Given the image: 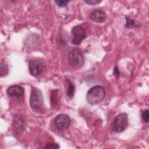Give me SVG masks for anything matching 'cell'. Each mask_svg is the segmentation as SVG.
Listing matches in <instances>:
<instances>
[{
	"label": "cell",
	"instance_id": "6da1fadb",
	"mask_svg": "<svg viewBox=\"0 0 149 149\" xmlns=\"http://www.w3.org/2000/svg\"><path fill=\"white\" fill-rule=\"evenodd\" d=\"M30 106L36 112H43L45 109L41 91L37 88L32 87L30 97Z\"/></svg>",
	"mask_w": 149,
	"mask_h": 149
},
{
	"label": "cell",
	"instance_id": "7a4b0ae2",
	"mask_svg": "<svg viewBox=\"0 0 149 149\" xmlns=\"http://www.w3.org/2000/svg\"><path fill=\"white\" fill-rule=\"evenodd\" d=\"M105 96V91L101 86H95L87 91V100L91 105H96L102 102Z\"/></svg>",
	"mask_w": 149,
	"mask_h": 149
},
{
	"label": "cell",
	"instance_id": "3957f363",
	"mask_svg": "<svg viewBox=\"0 0 149 149\" xmlns=\"http://www.w3.org/2000/svg\"><path fill=\"white\" fill-rule=\"evenodd\" d=\"M128 124V116L125 112L119 113L111 123V130L115 133H121L126 128Z\"/></svg>",
	"mask_w": 149,
	"mask_h": 149
},
{
	"label": "cell",
	"instance_id": "277c9868",
	"mask_svg": "<svg viewBox=\"0 0 149 149\" xmlns=\"http://www.w3.org/2000/svg\"><path fill=\"white\" fill-rule=\"evenodd\" d=\"M69 63L74 69H80L84 65V59L81 51L79 48H74L68 55Z\"/></svg>",
	"mask_w": 149,
	"mask_h": 149
},
{
	"label": "cell",
	"instance_id": "5b68a950",
	"mask_svg": "<svg viewBox=\"0 0 149 149\" xmlns=\"http://www.w3.org/2000/svg\"><path fill=\"white\" fill-rule=\"evenodd\" d=\"M72 38L71 43L74 45H79L86 37V32L84 28L81 25L74 26L72 30Z\"/></svg>",
	"mask_w": 149,
	"mask_h": 149
},
{
	"label": "cell",
	"instance_id": "8992f818",
	"mask_svg": "<svg viewBox=\"0 0 149 149\" xmlns=\"http://www.w3.org/2000/svg\"><path fill=\"white\" fill-rule=\"evenodd\" d=\"M54 123L57 129L60 131H65L70 126L71 120L70 117L65 113L57 115L54 118Z\"/></svg>",
	"mask_w": 149,
	"mask_h": 149
},
{
	"label": "cell",
	"instance_id": "52a82bcc",
	"mask_svg": "<svg viewBox=\"0 0 149 149\" xmlns=\"http://www.w3.org/2000/svg\"><path fill=\"white\" fill-rule=\"evenodd\" d=\"M44 69L42 63L38 60H31L29 63V70L30 73L33 76L40 74Z\"/></svg>",
	"mask_w": 149,
	"mask_h": 149
},
{
	"label": "cell",
	"instance_id": "ba28073f",
	"mask_svg": "<svg viewBox=\"0 0 149 149\" xmlns=\"http://www.w3.org/2000/svg\"><path fill=\"white\" fill-rule=\"evenodd\" d=\"M24 93V88L19 85L10 86L6 90V93L8 96L16 97L18 99L23 98Z\"/></svg>",
	"mask_w": 149,
	"mask_h": 149
},
{
	"label": "cell",
	"instance_id": "9c48e42d",
	"mask_svg": "<svg viewBox=\"0 0 149 149\" xmlns=\"http://www.w3.org/2000/svg\"><path fill=\"white\" fill-rule=\"evenodd\" d=\"M90 17L95 22L102 23L106 19V14L102 10L94 9L91 12Z\"/></svg>",
	"mask_w": 149,
	"mask_h": 149
},
{
	"label": "cell",
	"instance_id": "30bf717a",
	"mask_svg": "<svg viewBox=\"0 0 149 149\" xmlns=\"http://www.w3.org/2000/svg\"><path fill=\"white\" fill-rule=\"evenodd\" d=\"M50 102L51 105L56 108L58 106L59 104V98L58 95V90H54L52 91L50 96Z\"/></svg>",
	"mask_w": 149,
	"mask_h": 149
},
{
	"label": "cell",
	"instance_id": "8fae6325",
	"mask_svg": "<svg viewBox=\"0 0 149 149\" xmlns=\"http://www.w3.org/2000/svg\"><path fill=\"white\" fill-rule=\"evenodd\" d=\"M66 94L69 98H72L75 93V86L74 84L69 80H66Z\"/></svg>",
	"mask_w": 149,
	"mask_h": 149
},
{
	"label": "cell",
	"instance_id": "7c38bea8",
	"mask_svg": "<svg viewBox=\"0 0 149 149\" xmlns=\"http://www.w3.org/2000/svg\"><path fill=\"white\" fill-rule=\"evenodd\" d=\"M126 19V24H125V27L126 28H134V27H137L139 26L137 23H136V22L134 20L128 16L125 17Z\"/></svg>",
	"mask_w": 149,
	"mask_h": 149
},
{
	"label": "cell",
	"instance_id": "4fadbf2b",
	"mask_svg": "<svg viewBox=\"0 0 149 149\" xmlns=\"http://www.w3.org/2000/svg\"><path fill=\"white\" fill-rule=\"evenodd\" d=\"M9 70L8 66L3 62H1L0 63V76L3 77L8 73Z\"/></svg>",
	"mask_w": 149,
	"mask_h": 149
},
{
	"label": "cell",
	"instance_id": "5bb4252c",
	"mask_svg": "<svg viewBox=\"0 0 149 149\" xmlns=\"http://www.w3.org/2000/svg\"><path fill=\"white\" fill-rule=\"evenodd\" d=\"M141 116H142L143 120L145 122H146V123L148 122V121H149V111L148 109H146L143 111Z\"/></svg>",
	"mask_w": 149,
	"mask_h": 149
},
{
	"label": "cell",
	"instance_id": "9a60e30c",
	"mask_svg": "<svg viewBox=\"0 0 149 149\" xmlns=\"http://www.w3.org/2000/svg\"><path fill=\"white\" fill-rule=\"evenodd\" d=\"M55 2L58 7L63 8V7H65L68 4V3L69 2V1H65V0L55 1Z\"/></svg>",
	"mask_w": 149,
	"mask_h": 149
},
{
	"label": "cell",
	"instance_id": "2e32d148",
	"mask_svg": "<svg viewBox=\"0 0 149 149\" xmlns=\"http://www.w3.org/2000/svg\"><path fill=\"white\" fill-rule=\"evenodd\" d=\"M59 146L55 143H48L44 147V148H49V149H58L59 148Z\"/></svg>",
	"mask_w": 149,
	"mask_h": 149
},
{
	"label": "cell",
	"instance_id": "e0dca14e",
	"mask_svg": "<svg viewBox=\"0 0 149 149\" xmlns=\"http://www.w3.org/2000/svg\"><path fill=\"white\" fill-rule=\"evenodd\" d=\"M84 2L90 5H95L100 3L101 1L100 0H84Z\"/></svg>",
	"mask_w": 149,
	"mask_h": 149
},
{
	"label": "cell",
	"instance_id": "ac0fdd59",
	"mask_svg": "<svg viewBox=\"0 0 149 149\" xmlns=\"http://www.w3.org/2000/svg\"><path fill=\"white\" fill-rule=\"evenodd\" d=\"M113 76L115 77V78L116 79H118L119 78V74H120V72H119V69H118V66L117 65L115 66L114 69H113Z\"/></svg>",
	"mask_w": 149,
	"mask_h": 149
}]
</instances>
